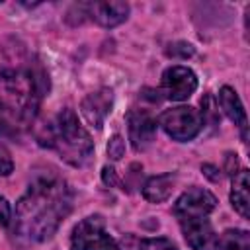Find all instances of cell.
<instances>
[{"mask_svg": "<svg viewBox=\"0 0 250 250\" xmlns=\"http://www.w3.org/2000/svg\"><path fill=\"white\" fill-rule=\"evenodd\" d=\"M72 189L57 176L33 180L12 213V232L21 244L49 240L72 209Z\"/></svg>", "mask_w": 250, "mask_h": 250, "instance_id": "obj_1", "label": "cell"}, {"mask_svg": "<svg viewBox=\"0 0 250 250\" xmlns=\"http://www.w3.org/2000/svg\"><path fill=\"white\" fill-rule=\"evenodd\" d=\"M49 88L47 74L33 62L0 66V119L14 131L31 125Z\"/></svg>", "mask_w": 250, "mask_h": 250, "instance_id": "obj_2", "label": "cell"}, {"mask_svg": "<svg viewBox=\"0 0 250 250\" xmlns=\"http://www.w3.org/2000/svg\"><path fill=\"white\" fill-rule=\"evenodd\" d=\"M37 139L43 146L57 150V154L70 166H84L94 152V141L90 133L78 121L74 109L66 107L57 113V117L43 127V133H37Z\"/></svg>", "mask_w": 250, "mask_h": 250, "instance_id": "obj_3", "label": "cell"}, {"mask_svg": "<svg viewBox=\"0 0 250 250\" xmlns=\"http://www.w3.org/2000/svg\"><path fill=\"white\" fill-rule=\"evenodd\" d=\"M72 250H121L119 242L107 232L102 215H90L74 225L70 232Z\"/></svg>", "mask_w": 250, "mask_h": 250, "instance_id": "obj_4", "label": "cell"}, {"mask_svg": "<svg viewBox=\"0 0 250 250\" xmlns=\"http://www.w3.org/2000/svg\"><path fill=\"white\" fill-rule=\"evenodd\" d=\"M158 125L174 141L186 143L199 135V131L203 129V117L201 111L191 105H178L164 109L158 117Z\"/></svg>", "mask_w": 250, "mask_h": 250, "instance_id": "obj_5", "label": "cell"}, {"mask_svg": "<svg viewBox=\"0 0 250 250\" xmlns=\"http://www.w3.org/2000/svg\"><path fill=\"white\" fill-rule=\"evenodd\" d=\"M217 209V197L205 188H189L186 189L174 203L172 211L178 223L191 221V219H205Z\"/></svg>", "mask_w": 250, "mask_h": 250, "instance_id": "obj_6", "label": "cell"}, {"mask_svg": "<svg viewBox=\"0 0 250 250\" xmlns=\"http://www.w3.org/2000/svg\"><path fill=\"white\" fill-rule=\"evenodd\" d=\"M197 74L184 64H172L162 72L160 92L170 102H184L197 90Z\"/></svg>", "mask_w": 250, "mask_h": 250, "instance_id": "obj_7", "label": "cell"}, {"mask_svg": "<svg viewBox=\"0 0 250 250\" xmlns=\"http://www.w3.org/2000/svg\"><path fill=\"white\" fill-rule=\"evenodd\" d=\"M72 10H76L80 16H88L98 25L107 29L123 23L131 12L127 2H86V4H74Z\"/></svg>", "mask_w": 250, "mask_h": 250, "instance_id": "obj_8", "label": "cell"}, {"mask_svg": "<svg viewBox=\"0 0 250 250\" xmlns=\"http://www.w3.org/2000/svg\"><path fill=\"white\" fill-rule=\"evenodd\" d=\"M129 141L137 152L146 150L156 137V119L146 109H131L127 113Z\"/></svg>", "mask_w": 250, "mask_h": 250, "instance_id": "obj_9", "label": "cell"}, {"mask_svg": "<svg viewBox=\"0 0 250 250\" xmlns=\"http://www.w3.org/2000/svg\"><path fill=\"white\" fill-rule=\"evenodd\" d=\"M111 105H113V92L109 88H100L96 92H90L80 102V111L92 127L102 129L107 115L111 113Z\"/></svg>", "mask_w": 250, "mask_h": 250, "instance_id": "obj_10", "label": "cell"}, {"mask_svg": "<svg viewBox=\"0 0 250 250\" xmlns=\"http://www.w3.org/2000/svg\"><path fill=\"white\" fill-rule=\"evenodd\" d=\"M180 229L184 232V238L191 250H217V238L209 217L205 219H191L180 223Z\"/></svg>", "mask_w": 250, "mask_h": 250, "instance_id": "obj_11", "label": "cell"}, {"mask_svg": "<svg viewBox=\"0 0 250 250\" xmlns=\"http://www.w3.org/2000/svg\"><path fill=\"white\" fill-rule=\"evenodd\" d=\"M217 100H219V105H221L223 113L238 127L242 141L248 143V119H246V109H244V105H242L240 96L236 94V90L230 88V86H223V88L219 90Z\"/></svg>", "mask_w": 250, "mask_h": 250, "instance_id": "obj_12", "label": "cell"}, {"mask_svg": "<svg viewBox=\"0 0 250 250\" xmlns=\"http://www.w3.org/2000/svg\"><path fill=\"white\" fill-rule=\"evenodd\" d=\"M230 205L242 219H250V178L246 168H240L236 174H232Z\"/></svg>", "mask_w": 250, "mask_h": 250, "instance_id": "obj_13", "label": "cell"}, {"mask_svg": "<svg viewBox=\"0 0 250 250\" xmlns=\"http://www.w3.org/2000/svg\"><path fill=\"white\" fill-rule=\"evenodd\" d=\"M174 186H176V176L172 172L150 176L143 184V197L150 203H162L172 195Z\"/></svg>", "mask_w": 250, "mask_h": 250, "instance_id": "obj_14", "label": "cell"}, {"mask_svg": "<svg viewBox=\"0 0 250 250\" xmlns=\"http://www.w3.org/2000/svg\"><path fill=\"white\" fill-rule=\"evenodd\" d=\"M123 250H178V246L166 236L137 238L129 234L123 238Z\"/></svg>", "mask_w": 250, "mask_h": 250, "instance_id": "obj_15", "label": "cell"}, {"mask_svg": "<svg viewBox=\"0 0 250 250\" xmlns=\"http://www.w3.org/2000/svg\"><path fill=\"white\" fill-rule=\"evenodd\" d=\"M217 250H250V234L244 229H227L217 238Z\"/></svg>", "mask_w": 250, "mask_h": 250, "instance_id": "obj_16", "label": "cell"}, {"mask_svg": "<svg viewBox=\"0 0 250 250\" xmlns=\"http://www.w3.org/2000/svg\"><path fill=\"white\" fill-rule=\"evenodd\" d=\"M195 53L193 45L191 43H186V41H176V43H170L168 49H166V55L172 57V59H188Z\"/></svg>", "mask_w": 250, "mask_h": 250, "instance_id": "obj_17", "label": "cell"}, {"mask_svg": "<svg viewBox=\"0 0 250 250\" xmlns=\"http://www.w3.org/2000/svg\"><path fill=\"white\" fill-rule=\"evenodd\" d=\"M125 154V141L121 135H113L107 143V156L111 160H121Z\"/></svg>", "mask_w": 250, "mask_h": 250, "instance_id": "obj_18", "label": "cell"}, {"mask_svg": "<svg viewBox=\"0 0 250 250\" xmlns=\"http://www.w3.org/2000/svg\"><path fill=\"white\" fill-rule=\"evenodd\" d=\"M12 170H14V160H12L10 152L4 150V148H0V178L10 176Z\"/></svg>", "mask_w": 250, "mask_h": 250, "instance_id": "obj_19", "label": "cell"}, {"mask_svg": "<svg viewBox=\"0 0 250 250\" xmlns=\"http://www.w3.org/2000/svg\"><path fill=\"white\" fill-rule=\"evenodd\" d=\"M0 225L2 227L12 225V205L4 195H0Z\"/></svg>", "mask_w": 250, "mask_h": 250, "instance_id": "obj_20", "label": "cell"}, {"mask_svg": "<svg viewBox=\"0 0 250 250\" xmlns=\"http://www.w3.org/2000/svg\"><path fill=\"white\" fill-rule=\"evenodd\" d=\"M102 180H104V184L109 186V188H113V186L119 184V180H117V172H115L111 166H104V168H102Z\"/></svg>", "mask_w": 250, "mask_h": 250, "instance_id": "obj_21", "label": "cell"}, {"mask_svg": "<svg viewBox=\"0 0 250 250\" xmlns=\"http://www.w3.org/2000/svg\"><path fill=\"white\" fill-rule=\"evenodd\" d=\"M225 160H227V166H225V170H227V174H230V176H232V174H236V172H234V170H236V166H238V160H236V154H232V152H229Z\"/></svg>", "mask_w": 250, "mask_h": 250, "instance_id": "obj_22", "label": "cell"}, {"mask_svg": "<svg viewBox=\"0 0 250 250\" xmlns=\"http://www.w3.org/2000/svg\"><path fill=\"white\" fill-rule=\"evenodd\" d=\"M12 137H16V133L0 119V143H2V141H8V139H12Z\"/></svg>", "mask_w": 250, "mask_h": 250, "instance_id": "obj_23", "label": "cell"}, {"mask_svg": "<svg viewBox=\"0 0 250 250\" xmlns=\"http://www.w3.org/2000/svg\"><path fill=\"white\" fill-rule=\"evenodd\" d=\"M201 170H203V174H205L207 178H211L213 182L221 180V176H215V174H213V172H217V168H215V166H211V164H203V166H201Z\"/></svg>", "mask_w": 250, "mask_h": 250, "instance_id": "obj_24", "label": "cell"}]
</instances>
